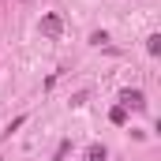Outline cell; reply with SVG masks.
<instances>
[{
  "label": "cell",
  "mask_w": 161,
  "mask_h": 161,
  "mask_svg": "<svg viewBox=\"0 0 161 161\" xmlns=\"http://www.w3.org/2000/svg\"><path fill=\"white\" fill-rule=\"evenodd\" d=\"M0 161H4V158H0Z\"/></svg>",
  "instance_id": "obj_6"
},
{
  "label": "cell",
  "mask_w": 161,
  "mask_h": 161,
  "mask_svg": "<svg viewBox=\"0 0 161 161\" xmlns=\"http://www.w3.org/2000/svg\"><path fill=\"white\" fill-rule=\"evenodd\" d=\"M41 34H45V38H60V34H64V19H60V15H56V11H49V15H41Z\"/></svg>",
  "instance_id": "obj_1"
},
{
  "label": "cell",
  "mask_w": 161,
  "mask_h": 161,
  "mask_svg": "<svg viewBox=\"0 0 161 161\" xmlns=\"http://www.w3.org/2000/svg\"><path fill=\"white\" fill-rule=\"evenodd\" d=\"M120 109H146L142 90H120Z\"/></svg>",
  "instance_id": "obj_2"
},
{
  "label": "cell",
  "mask_w": 161,
  "mask_h": 161,
  "mask_svg": "<svg viewBox=\"0 0 161 161\" xmlns=\"http://www.w3.org/2000/svg\"><path fill=\"white\" fill-rule=\"evenodd\" d=\"M90 161H105V146H101V142L90 146Z\"/></svg>",
  "instance_id": "obj_4"
},
{
  "label": "cell",
  "mask_w": 161,
  "mask_h": 161,
  "mask_svg": "<svg viewBox=\"0 0 161 161\" xmlns=\"http://www.w3.org/2000/svg\"><path fill=\"white\" fill-rule=\"evenodd\" d=\"M105 41H109L105 30H94V34H90V45H105Z\"/></svg>",
  "instance_id": "obj_5"
},
{
  "label": "cell",
  "mask_w": 161,
  "mask_h": 161,
  "mask_svg": "<svg viewBox=\"0 0 161 161\" xmlns=\"http://www.w3.org/2000/svg\"><path fill=\"white\" fill-rule=\"evenodd\" d=\"M146 53H150V56L161 53V34H150V38H146Z\"/></svg>",
  "instance_id": "obj_3"
}]
</instances>
